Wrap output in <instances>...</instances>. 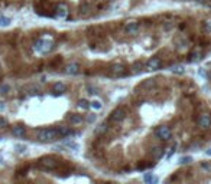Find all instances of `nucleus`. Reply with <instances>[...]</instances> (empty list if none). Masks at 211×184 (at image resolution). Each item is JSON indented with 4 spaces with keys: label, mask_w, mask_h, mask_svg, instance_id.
<instances>
[{
    "label": "nucleus",
    "mask_w": 211,
    "mask_h": 184,
    "mask_svg": "<svg viewBox=\"0 0 211 184\" xmlns=\"http://www.w3.org/2000/svg\"><path fill=\"white\" fill-rule=\"evenodd\" d=\"M59 138L56 128H42L38 131V140L42 142H52Z\"/></svg>",
    "instance_id": "1"
},
{
    "label": "nucleus",
    "mask_w": 211,
    "mask_h": 184,
    "mask_svg": "<svg viewBox=\"0 0 211 184\" xmlns=\"http://www.w3.org/2000/svg\"><path fill=\"white\" fill-rule=\"evenodd\" d=\"M35 48L38 49L39 52H42V53H48V52H51L52 49L55 48V43H54L52 40L38 39V40H36V43H35Z\"/></svg>",
    "instance_id": "2"
},
{
    "label": "nucleus",
    "mask_w": 211,
    "mask_h": 184,
    "mask_svg": "<svg viewBox=\"0 0 211 184\" xmlns=\"http://www.w3.org/2000/svg\"><path fill=\"white\" fill-rule=\"evenodd\" d=\"M155 135L158 137L159 140H162V141H169L171 138H172V131H171L169 127H166V125H162V127H158V128H156Z\"/></svg>",
    "instance_id": "3"
},
{
    "label": "nucleus",
    "mask_w": 211,
    "mask_h": 184,
    "mask_svg": "<svg viewBox=\"0 0 211 184\" xmlns=\"http://www.w3.org/2000/svg\"><path fill=\"white\" fill-rule=\"evenodd\" d=\"M39 165L45 170H55L56 165H58V161H56L54 157H51V155H45L39 160Z\"/></svg>",
    "instance_id": "4"
},
{
    "label": "nucleus",
    "mask_w": 211,
    "mask_h": 184,
    "mask_svg": "<svg viewBox=\"0 0 211 184\" xmlns=\"http://www.w3.org/2000/svg\"><path fill=\"white\" fill-rule=\"evenodd\" d=\"M124 118H126V111H124V108H116L110 114V121L111 122H116V124L124 121Z\"/></svg>",
    "instance_id": "5"
},
{
    "label": "nucleus",
    "mask_w": 211,
    "mask_h": 184,
    "mask_svg": "<svg viewBox=\"0 0 211 184\" xmlns=\"http://www.w3.org/2000/svg\"><path fill=\"white\" fill-rule=\"evenodd\" d=\"M197 122H198V125H200L202 130H206V128H210L211 125V115L210 114H202L198 117V119H197Z\"/></svg>",
    "instance_id": "6"
},
{
    "label": "nucleus",
    "mask_w": 211,
    "mask_h": 184,
    "mask_svg": "<svg viewBox=\"0 0 211 184\" xmlns=\"http://www.w3.org/2000/svg\"><path fill=\"white\" fill-rule=\"evenodd\" d=\"M162 62L159 58H150L148 62H146V69L148 70H158L161 69Z\"/></svg>",
    "instance_id": "7"
},
{
    "label": "nucleus",
    "mask_w": 211,
    "mask_h": 184,
    "mask_svg": "<svg viewBox=\"0 0 211 184\" xmlns=\"http://www.w3.org/2000/svg\"><path fill=\"white\" fill-rule=\"evenodd\" d=\"M55 16L59 17V19H65L68 16V7L67 5L64 3H59V5L55 7Z\"/></svg>",
    "instance_id": "8"
},
{
    "label": "nucleus",
    "mask_w": 211,
    "mask_h": 184,
    "mask_svg": "<svg viewBox=\"0 0 211 184\" xmlns=\"http://www.w3.org/2000/svg\"><path fill=\"white\" fill-rule=\"evenodd\" d=\"M110 73L113 76H124L126 75V68L123 65H111Z\"/></svg>",
    "instance_id": "9"
},
{
    "label": "nucleus",
    "mask_w": 211,
    "mask_h": 184,
    "mask_svg": "<svg viewBox=\"0 0 211 184\" xmlns=\"http://www.w3.org/2000/svg\"><path fill=\"white\" fill-rule=\"evenodd\" d=\"M124 30H126L129 35H134V33L139 32V23L138 22H127L124 25Z\"/></svg>",
    "instance_id": "10"
},
{
    "label": "nucleus",
    "mask_w": 211,
    "mask_h": 184,
    "mask_svg": "<svg viewBox=\"0 0 211 184\" xmlns=\"http://www.w3.org/2000/svg\"><path fill=\"white\" fill-rule=\"evenodd\" d=\"M12 134L16 137V138H22V137H25V134H26V128H25L23 125H15L13 130H12Z\"/></svg>",
    "instance_id": "11"
},
{
    "label": "nucleus",
    "mask_w": 211,
    "mask_h": 184,
    "mask_svg": "<svg viewBox=\"0 0 211 184\" xmlns=\"http://www.w3.org/2000/svg\"><path fill=\"white\" fill-rule=\"evenodd\" d=\"M78 72H80V65L75 63V62H72V63L65 66V73L67 75H77Z\"/></svg>",
    "instance_id": "12"
},
{
    "label": "nucleus",
    "mask_w": 211,
    "mask_h": 184,
    "mask_svg": "<svg viewBox=\"0 0 211 184\" xmlns=\"http://www.w3.org/2000/svg\"><path fill=\"white\" fill-rule=\"evenodd\" d=\"M52 89H54L55 94H64V92L67 91V85L64 82H56V83H54Z\"/></svg>",
    "instance_id": "13"
},
{
    "label": "nucleus",
    "mask_w": 211,
    "mask_h": 184,
    "mask_svg": "<svg viewBox=\"0 0 211 184\" xmlns=\"http://www.w3.org/2000/svg\"><path fill=\"white\" fill-rule=\"evenodd\" d=\"M150 154H152V157L155 158V160H159L163 155V148H161V147H153Z\"/></svg>",
    "instance_id": "14"
},
{
    "label": "nucleus",
    "mask_w": 211,
    "mask_h": 184,
    "mask_svg": "<svg viewBox=\"0 0 211 184\" xmlns=\"http://www.w3.org/2000/svg\"><path fill=\"white\" fill-rule=\"evenodd\" d=\"M107 128H109V125L106 124V122H101V124H98L94 128V134L95 135H100V134H103V132L107 131Z\"/></svg>",
    "instance_id": "15"
},
{
    "label": "nucleus",
    "mask_w": 211,
    "mask_h": 184,
    "mask_svg": "<svg viewBox=\"0 0 211 184\" xmlns=\"http://www.w3.org/2000/svg\"><path fill=\"white\" fill-rule=\"evenodd\" d=\"M68 119H70V122L74 124V125L83 122V117H81V115H78V114H71L70 117H68Z\"/></svg>",
    "instance_id": "16"
},
{
    "label": "nucleus",
    "mask_w": 211,
    "mask_h": 184,
    "mask_svg": "<svg viewBox=\"0 0 211 184\" xmlns=\"http://www.w3.org/2000/svg\"><path fill=\"white\" fill-rule=\"evenodd\" d=\"M56 131H58V135L59 137H67L71 134V130L68 127H59V128H56Z\"/></svg>",
    "instance_id": "17"
},
{
    "label": "nucleus",
    "mask_w": 211,
    "mask_h": 184,
    "mask_svg": "<svg viewBox=\"0 0 211 184\" xmlns=\"http://www.w3.org/2000/svg\"><path fill=\"white\" fill-rule=\"evenodd\" d=\"M145 181L148 184H156L159 180H158V177L153 175V174H146V175H145Z\"/></svg>",
    "instance_id": "18"
},
{
    "label": "nucleus",
    "mask_w": 211,
    "mask_h": 184,
    "mask_svg": "<svg viewBox=\"0 0 211 184\" xmlns=\"http://www.w3.org/2000/svg\"><path fill=\"white\" fill-rule=\"evenodd\" d=\"M171 70H172L173 73H177V75H182L184 72H185V68L182 65H173L171 68Z\"/></svg>",
    "instance_id": "19"
},
{
    "label": "nucleus",
    "mask_w": 211,
    "mask_h": 184,
    "mask_svg": "<svg viewBox=\"0 0 211 184\" xmlns=\"http://www.w3.org/2000/svg\"><path fill=\"white\" fill-rule=\"evenodd\" d=\"M78 108H81L83 111H87V109L90 108V102L87 99H80V101H78Z\"/></svg>",
    "instance_id": "20"
},
{
    "label": "nucleus",
    "mask_w": 211,
    "mask_h": 184,
    "mask_svg": "<svg viewBox=\"0 0 211 184\" xmlns=\"http://www.w3.org/2000/svg\"><path fill=\"white\" fill-rule=\"evenodd\" d=\"M64 145L68 147L70 150H75V151L80 150V145H78L77 142H74V141H65V142H64Z\"/></svg>",
    "instance_id": "21"
},
{
    "label": "nucleus",
    "mask_w": 211,
    "mask_h": 184,
    "mask_svg": "<svg viewBox=\"0 0 211 184\" xmlns=\"http://www.w3.org/2000/svg\"><path fill=\"white\" fill-rule=\"evenodd\" d=\"M90 108H93V109H101L103 108V104H101V101H98V99H94L93 102H90Z\"/></svg>",
    "instance_id": "22"
},
{
    "label": "nucleus",
    "mask_w": 211,
    "mask_h": 184,
    "mask_svg": "<svg viewBox=\"0 0 211 184\" xmlns=\"http://www.w3.org/2000/svg\"><path fill=\"white\" fill-rule=\"evenodd\" d=\"M142 68H143V63H142L140 60H138V62H134L133 66H132V69H133L132 72H133V73H138V72L142 70Z\"/></svg>",
    "instance_id": "23"
},
{
    "label": "nucleus",
    "mask_w": 211,
    "mask_h": 184,
    "mask_svg": "<svg viewBox=\"0 0 211 184\" xmlns=\"http://www.w3.org/2000/svg\"><path fill=\"white\" fill-rule=\"evenodd\" d=\"M156 85V82H155V79H146V81L140 85L142 88H152V87H155Z\"/></svg>",
    "instance_id": "24"
},
{
    "label": "nucleus",
    "mask_w": 211,
    "mask_h": 184,
    "mask_svg": "<svg viewBox=\"0 0 211 184\" xmlns=\"http://www.w3.org/2000/svg\"><path fill=\"white\" fill-rule=\"evenodd\" d=\"M9 25H10V19H9V17L0 16V26L6 27V26H9Z\"/></svg>",
    "instance_id": "25"
},
{
    "label": "nucleus",
    "mask_w": 211,
    "mask_h": 184,
    "mask_svg": "<svg viewBox=\"0 0 211 184\" xmlns=\"http://www.w3.org/2000/svg\"><path fill=\"white\" fill-rule=\"evenodd\" d=\"M191 162H192V158H191V157L179 158V164H181V165H184V164H191Z\"/></svg>",
    "instance_id": "26"
},
{
    "label": "nucleus",
    "mask_w": 211,
    "mask_h": 184,
    "mask_svg": "<svg viewBox=\"0 0 211 184\" xmlns=\"http://www.w3.org/2000/svg\"><path fill=\"white\" fill-rule=\"evenodd\" d=\"M204 30L208 32V33H211V19H208V20L204 22Z\"/></svg>",
    "instance_id": "27"
},
{
    "label": "nucleus",
    "mask_w": 211,
    "mask_h": 184,
    "mask_svg": "<svg viewBox=\"0 0 211 184\" xmlns=\"http://www.w3.org/2000/svg\"><path fill=\"white\" fill-rule=\"evenodd\" d=\"M10 91V87H9V85H2V87H0V92H2V94H7V92Z\"/></svg>",
    "instance_id": "28"
},
{
    "label": "nucleus",
    "mask_w": 211,
    "mask_h": 184,
    "mask_svg": "<svg viewBox=\"0 0 211 184\" xmlns=\"http://www.w3.org/2000/svg\"><path fill=\"white\" fill-rule=\"evenodd\" d=\"M80 10H81V13H88V12H90V6L88 5H83L81 7H80Z\"/></svg>",
    "instance_id": "29"
},
{
    "label": "nucleus",
    "mask_w": 211,
    "mask_h": 184,
    "mask_svg": "<svg viewBox=\"0 0 211 184\" xmlns=\"http://www.w3.org/2000/svg\"><path fill=\"white\" fill-rule=\"evenodd\" d=\"M197 59H201L200 53H192V55H191V60H197Z\"/></svg>",
    "instance_id": "30"
},
{
    "label": "nucleus",
    "mask_w": 211,
    "mask_h": 184,
    "mask_svg": "<svg viewBox=\"0 0 211 184\" xmlns=\"http://www.w3.org/2000/svg\"><path fill=\"white\" fill-rule=\"evenodd\" d=\"M6 124H7V121H6L5 118L0 117V128H2V127H6Z\"/></svg>",
    "instance_id": "31"
},
{
    "label": "nucleus",
    "mask_w": 211,
    "mask_h": 184,
    "mask_svg": "<svg viewBox=\"0 0 211 184\" xmlns=\"http://www.w3.org/2000/svg\"><path fill=\"white\" fill-rule=\"evenodd\" d=\"M16 148H17V151H19V152H22V151L26 150V147H23V145H16Z\"/></svg>",
    "instance_id": "32"
},
{
    "label": "nucleus",
    "mask_w": 211,
    "mask_h": 184,
    "mask_svg": "<svg viewBox=\"0 0 211 184\" xmlns=\"http://www.w3.org/2000/svg\"><path fill=\"white\" fill-rule=\"evenodd\" d=\"M87 121H88V122H94V121H95V115H90L88 118H87Z\"/></svg>",
    "instance_id": "33"
},
{
    "label": "nucleus",
    "mask_w": 211,
    "mask_h": 184,
    "mask_svg": "<svg viewBox=\"0 0 211 184\" xmlns=\"http://www.w3.org/2000/svg\"><path fill=\"white\" fill-rule=\"evenodd\" d=\"M5 108H6L5 102H0V112H2V111H5Z\"/></svg>",
    "instance_id": "34"
},
{
    "label": "nucleus",
    "mask_w": 211,
    "mask_h": 184,
    "mask_svg": "<svg viewBox=\"0 0 211 184\" xmlns=\"http://www.w3.org/2000/svg\"><path fill=\"white\" fill-rule=\"evenodd\" d=\"M87 89L90 91V94H97V92H95V89H93L91 87H87Z\"/></svg>",
    "instance_id": "35"
},
{
    "label": "nucleus",
    "mask_w": 211,
    "mask_h": 184,
    "mask_svg": "<svg viewBox=\"0 0 211 184\" xmlns=\"http://www.w3.org/2000/svg\"><path fill=\"white\" fill-rule=\"evenodd\" d=\"M200 75H201V76H206V72H204L202 69H200Z\"/></svg>",
    "instance_id": "36"
},
{
    "label": "nucleus",
    "mask_w": 211,
    "mask_h": 184,
    "mask_svg": "<svg viewBox=\"0 0 211 184\" xmlns=\"http://www.w3.org/2000/svg\"><path fill=\"white\" fill-rule=\"evenodd\" d=\"M206 154H207V155H211V148H210V150H207Z\"/></svg>",
    "instance_id": "37"
},
{
    "label": "nucleus",
    "mask_w": 211,
    "mask_h": 184,
    "mask_svg": "<svg viewBox=\"0 0 211 184\" xmlns=\"http://www.w3.org/2000/svg\"><path fill=\"white\" fill-rule=\"evenodd\" d=\"M194 2H197V3H204L206 0H194Z\"/></svg>",
    "instance_id": "38"
},
{
    "label": "nucleus",
    "mask_w": 211,
    "mask_h": 184,
    "mask_svg": "<svg viewBox=\"0 0 211 184\" xmlns=\"http://www.w3.org/2000/svg\"><path fill=\"white\" fill-rule=\"evenodd\" d=\"M208 78H210V79H211V72H210V73H208Z\"/></svg>",
    "instance_id": "39"
}]
</instances>
